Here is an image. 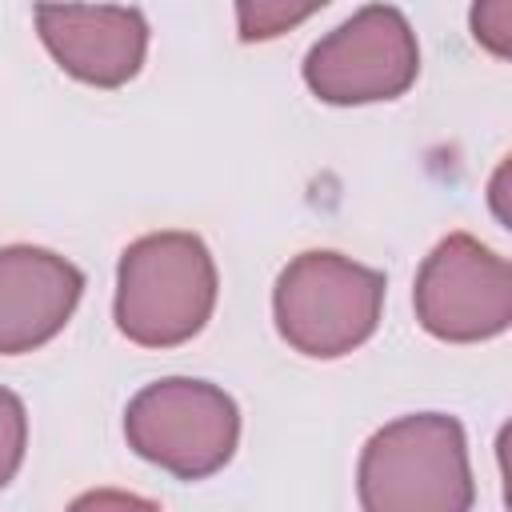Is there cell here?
<instances>
[{
  "label": "cell",
  "mask_w": 512,
  "mask_h": 512,
  "mask_svg": "<svg viewBox=\"0 0 512 512\" xmlns=\"http://www.w3.org/2000/svg\"><path fill=\"white\" fill-rule=\"evenodd\" d=\"M364 512H472L476 484L456 416L416 412L384 424L360 452Z\"/></svg>",
  "instance_id": "cell-1"
},
{
  "label": "cell",
  "mask_w": 512,
  "mask_h": 512,
  "mask_svg": "<svg viewBox=\"0 0 512 512\" xmlns=\"http://www.w3.org/2000/svg\"><path fill=\"white\" fill-rule=\"evenodd\" d=\"M216 308V264L192 232H148L116 268V328L140 348L188 344Z\"/></svg>",
  "instance_id": "cell-2"
},
{
  "label": "cell",
  "mask_w": 512,
  "mask_h": 512,
  "mask_svg": "<svg viewBox=\"0 0 512 512\" xmlns=\"http://www.w3.org/2000/svg\"><path fill=\"white\" fill-rule=\"evenodd\" d=\"M384 308V272L340 252H300L272 292L276 332L312 360H336L360 348Z\"/></svg>",
  "instance_id": "cell-3"
},
{
  "label": "cell",
  "mask_w": 512,
  "mask_h": 512,
  "mask_svg": "<svg viewBox=\"0 0 512 512\" xmlns=\"http://www.w3.org/2000/svg\"><path fill=\"white\" fill-rule=\"evenodd\" d=\"M124 436L136 456L172 472L176 480H204L232 460L240 440V408L208 380L164 376L128 400Z\"/></svg>",
  "instance_id": "cell-4"
},
{
  "label": "cell",
  "mask_w": 512,
  "mask_h": 512,
  "mask_svg": "<svg viewBox=\"0 0 512 512\" xmlns=\"http://www.w3.org/2000/svg\"><path fill=\"white\" fill-rule=\"evenodd\" d=\"M420 72L416 32L392 4H368L320 36L304 56V84L324 104L396 100Z\"/></svg>",
  "instance_id": "cell-5"
},
{
  "label": "cell",
  "mask_w": 512,
  "mask_h": 512,
  "mask_svg": "<svg viewBox=\"0 0 512 512\" xmlns=\"http://www.w3.org/2000/svg\"><path fill=\"white\" fill-rule=\"evenodd\" d=\"M416 320L448 344H480L512 324V268L468 232L444 236L416 272Z\"/></svg>",
  "instance_id": "cell-6"
},
{
  "label": "cell",
  "mask_w": 512,
  "mask_h": 512,
  "mask_svg": "<svg viewBox=\"0 0 512 512\" xmlns=\"http://www.w3.org/2000/svg\"><path fill=\"white\" fill-rule=\"evenodd\" d=\"M36 32L52 60L92 84V88H120L128 84L148 52V24L136 8H108V4H40Z\"/></svg>",
  "instance_id": "cell-7"
},
{
  "label": "cell",
  "mask_w": 512,
  "mask_h": 512,
  "mask_svg": "<svg viewBox=\"0 0 512 512\" xmlns=\"http://www.w3.org/2000/svg\"><path fill=\"white\" fill-rule=\"evenodd\" d=\"M84 276L72 260L12 244L0 248V356H20L48 344L76 312Z\"/></svg>",
  "instance_id": "cell-8"
},
{
  "label": "cell",
  "mask_w": 512,
  "mask_h": 512,
  "mask_svg": "<svg viewBox=\"0 0 512 512\" xmlns=\"http://www.w3.org/2000/svg\"><path fill=\"white\" fill-rule=\"evenodd\" d=\"M320 4H292V0H244L236 4V28L240 40H276L280 32L304 24L308 16H316Z\"/></svg>",
  "instance_id": "cell-9"
},
{
  "label": "cell",
  "mask_w": 512,
  "mask_h": 512,
  "mask_svg": "<svg viewBox=\"0 0 512 512\" xmlns=\"http://www.w3.org/2000/svg\"><path fill=\"white\" fill-rule=\"evenodd\" d=\"M24 444H28V412L16 392L0 388V488H8V480L20 472Z\"/></svg>",
  "instance_id": "cell-10"
},
{
  "label": "cell",
  "mask_w": 512,
  "mask_h": 512,
  "mask_svg": "<svg viewBox=\"0 0 512 512\" xmlns=\"http://www.w3.org/2000/svg\"><path fill=\"white\" fill-rule=\"evenodd\" d=\"M472 36L492 52V56H508L512 52V0H488L472 8Z\"/></svg>",
  "instance_id": "cell-11"
},
{
  "label": "cell",
  "mask_w": 512,
  "mask_h": 512,
  "mask_svg": "<svg viewBox=\"0 0 512 512\" xmlns=\"http://www.w3.org/2000/svg\"><path fill=\"white\" fill-rule=\"evenodd\" d=\"M68 512H160L152 500L136 496V492H120V488H96L84 492L68 504Z\"/></svg>",
  "instance_id": "cell-12"
},
{
  "label": "cell",
  "mask_w": 512,
  "mask_h": 512,
  "mask_svg": "<svg viewBox=\"0 0 512 512\" xmlns=\"http://www.w3.org/2000/svg\"><path fill=\"white\" fill-rule=\"evenodd\" d=\"M504 176H508V164H500L496 176H492V204H496V216L500 220H508V208H504Z\"/></svg>",
  "instance_id": "cell-13"
}]
</instances>
